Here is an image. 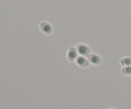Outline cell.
<instances>
[{
    "label": "cell",
    "instance_id": "1",
    "mask_svg": "<svg viewBox=\"0 0 131 109\" xmlns=\"http://www.w3.org/2000/svg\"><path fill=\"white\" fill-rule=\"evenodd\" d=\"M75 48H76L78 54H80L81 56L88 57V55L90 54V49L87 45L84 44V43H79L77 45Z\"/></svg>",
    "mask_w": 131,
    "mask_h": 109
},
{
    "label": "cell",
    "instance_id": "2",
    "mask_svg": "<svg viewBox=\"0 0 131 109\" xmlns=\"http://www.w3.org/2000/svg\"><path fill=\"white\" fill-rule=\"evenodd\" d=\"M78 52L77 49L74 47H70L68 49L67 53V59L70 61H74L76 60L78 57Z\"/></svg>",
    "mask_w": 131,
    "mask_h": 109
},
{
    "label": "cell",
    "instance_id": "3",
    "mask_svg": "<svg viewBox=\"0 0 131 109\" xmlns=\"http://www.w3.org/2000/svg\"><path fill=\"white\" fill-rule=\"evenodd\" d=\"M75 63H76V64L79 67L81 68L88 67V66H89L90 64L89 61H88V58H86L85 56H78V58L75 60Z\"/></svg>",
    "mask_w": 131,
    "mask_h": 109
},
{
    "label": "cell",
    "instance_id": "4",
    "mask_svg": "<svg viewBox=\"0 0 131 109\" xmlns=\"http://www.w3.org/2000/svg\"><path fill=\"white\" fill-rule=\"evenodd\" d=\"M88 61H89L90 63L92 64L93 65H98L102 61L101 57L99 55L96 54H90L87 57Z\"/></svg>",
    "mask_w": 131,
    "mask_h": 109
},
{
    "label": "cell",
    "instance_id": "5",
    "mask_svg": "<svg viewBox=\"0 0 131 109\" xmlns=\"http://www.w3.org/2000/svg\"><path fill=\"white\" fill-rule=\"evenodd\" d=\"M40 28L42 31L46 34H51L52 32V26L47 22H42L40 24Z\"/></svg>",
    "mask_w": 131,
    "mask_h": 109
},
{
    "label": "cell",
    "instance_id": "6",
    "mask_svg": "<svg viewBox=\"0 0 131 109\" xmlns=\"http://www.w3.org/2000/svg\"><path fill=\"white\" fill-rule=\"evenodd\" d=\"M120 63L122 66H127L131 65V57H125L122 58L120 60Z\"/></svg>",
    "mask_w": 131,
    "mask_h": 109
},
{
    "label": "cell",
    "instance_id": "7",
    "mask_svg": "<svg viewBox=\"0 0 131 109\" xmlns=\"http://www.w3.org/2000/svg\"><path fill=\"white\" fill-rule=\"evenodd\" d=\"M122 72L124 75H131V65L130 66H124L122 69Z\"/></svg>",
    "mask_w": 131,
    "mask_h": 109
},
{
    "label": "cell",
    "instance_id": "8",
    "mask_svg": "<svg viewBox=\"0 0 131 109\" xmlns=\"http://www.w3.org/2000/svg\"><path fill=\"white\" fill-rule=\"evenodd\" d=\"M110 109H114V108H110Z\"/></svg>",
    "mask_w": 131,
    "mask_h": 109
}]
</instances>
